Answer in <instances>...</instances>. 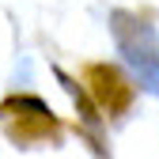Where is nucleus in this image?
Instances as JSON below:
<instances>
[{"label": "nucleus", "mask_w": 159, "mask_h": 159, "mask_svg": "<svg viewBox=\"0 0 159 159\" xmlns=\"http://www.w3.org/2000/svg\"><path fill=\"white\" fill-rule=\"evenodd\" d=\"M110 34H114L117 53L133 68L136 84L159 98V30L133 11H114L110 15Z\"/></svg>", "instance_id": "nucleus-1"}, {"label": "nucleus", "mask_w": 159, "mask_h": 159, "mask_svg": "<svg viewBox=\"0 0 159 159\" xmlns=\"http://www.w3.org/2000/svg\"><path fill=\"white\" fill-rule=\"evenodd\" d=\"M0 121L8 125V133L15 136V140H23V144H34L38 140V133L34 129H49V136H57V117H53V110L42 102V98H30V95H23V98H8L4 106H0Z\"/></svg>", "instance_id": "nucleus-2"}, {"label": "nucleus", "mask_w": 159, "mask_h": 159, "mask_svg": "<svg viewBox=\"0 0 159 159\" xmlns=\"http://www.w3.org/2000/svg\"><path fill=\"white\" fill-rule=\"evenodd\" d=\"M91 80H95V95H98V106L102 110H121L125 102H129V91H125V84H121V76H117L114 68H102V65H95L91 68Z\"/></svg>", "instance_id": "nucleus-3"}]
</instances>
